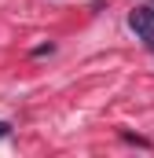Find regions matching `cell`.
Wrapping results in <instances>:
<instances>
[{"instance_id":"1","label":"cell","mask_w":154,"mask_h":158,"mask_svg":"<svg viewBox=\"0 0 154 158\" xmlns=\"http://www.w3.org/2000/svg\"><path fill=\"white\" fill-rule=\"evenodd\" d=\"M128 30L143 40L147 48H154V7H151V4H143V7H136V11H128Z\"/></svg>"},{"instance_id":"2","label":"cell","mask_w":154,"mask_h":158,"mask_svg":"<svg viewBox=\"0 0 154 158\" xmlns=\"http://www.w3.org/2000/svg\"><path fill=\"white\" fill-rule=\"evenodd\" d=\"M7 132H11V125H7V121H0V136H7Z\"/></svg>"}]
</instances>
